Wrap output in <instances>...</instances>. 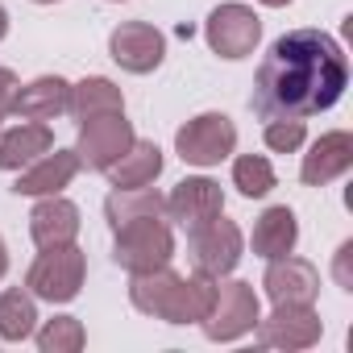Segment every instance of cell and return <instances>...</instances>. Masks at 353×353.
Here are the masks:
<instances>
[{"label":"cell","instance_id":"1","mask_svg":"<svg viewBox=\"0 0 353 353\" xmlns=\"http://www.w3.org/2000/svg\"><path fill=\"white\" fill-rule=\"evenodd\" d=\"M345 88H349V63L341 42L320 30H291L266 50L254 75L250 108L262 121L279 117L307 121L316 112H328L345 96Z\"/></svg>","mask_w":353,"mask_h":353},{"label":"cell","instance_id":"2","mask_svg":"<svg viewBox=\"0 0 353 353\" xmlns=\"http://www.w3.org/2000/svg\"><path fill=\"white\" fill-rule=\"evenodd\" d=\"M112 233H117L112 262L121 270H129V274L170 266V258H174V233L166 229L162 216H141V221H129V225H121Z\"/></svg>","mask_w":353,"mask_h":353},{"label":"cell","instance_id":"3","mask_svg":"<svg viewBox=\"0 0 353 353\" xmlns=\"http://www.w3.org/2000/svg\"><path fill=\"white\" fill-rule=\"evenodd\" d=\"M88 279V258L79 245H54L42 250L26 274V291L46 303H71Z\"/></svg>","mask_w":353,"mask_h":353},{"label":"cell","instance_id":"4","mask_svg":"<svg viewBox=\"0 0 353 353\" xmlns=\"http://www.w3.org/2000/svg\"><path fill=\"white\" fill-rule=\"evenodd\" d=\"M188 233H192L188 237V254H192L196 274L225 279V274L237 270V262L245 254V237H241V229L225 212L212 216V221H204V225H196V229H188Z\"/></svg>","mask_w":353,"mask_h":353},{"label":"cell","instance_id":"5","mask_svg":"<svg viewBox=\"0 0 353 353\" xmlns=\"http://www.w3.org/2000/svg\"><path fill=\"white\" fill-rule=\"evenodd\" d=\"M258 316H262V303L254 295V283L225 274V283L216 279V299H212V312L200 320V328L208 341H237V336L254 332Z\"/></svg>","mask_w":353,"mask_h":353},{"label":"cell","instance_id":"6","mask_svg":"<svg viewBox=\"0 0 353 353\" xmlns=\"http://www.w3.org/2000/svg\"><path fill=\"white\" fill-rule=\"evenodd\" d=\"M237 150V125L225 112H200L174 133V154L188 166H216Z\"/></svg>","mask_w":353,"mask_h":353},{"label":"cell","instance_id":"7","mask_svg":"<svg viewBox=\"0 0 353 353\" xmlns=\"http://www.w3.org/2000/svg\"><path fill=\"white\" fill-rule=\"evenodd\" d=\"M254 332H258L262 349H287V353H295V349H312L324 336V324H320L316 303H274L270 316H258Z\"/></svg>","mask_w":353,"mask_h":353},{"label":"cell","instance_id":"8","mask_svg":"<svg viewBox=\"0 0 353 353\" xmlns=\"http://www.w3.org/2000/svg\"><path fill=\"white\" fill-rule=\"evenodd\" d=\"M204 38L212 46V54H221L229 63L250 59L258 50V42H262V17L250 5H237V0H233V5H221V9L208 13Z\"/></svg>","mask_w":353,"mask_h":353},{"label":"cell","instance_id":"9","mask_svg":"<svg viewBox=\"0 0 353 353\" xmlns=\"http://www.w3.org/2000/svg\"><path fill=\"white\" fill-rule=\"evenodd\" d=\"M133 125L125 121V112H100V117H88L79 121V137H75V154H79V166L88 170H108L129 145H133Z\"/></svg>","mask_w":353,"mask_h":353},{"label":"cell","instance_id":"10","mask_svg":"<svg viewBox=\"0 0 353 353\" xmlns=\"http://www.w3.org/2000/svg\"><path fill=\"white\" fill-rule=\"evenodd\" d=\"M108 54L121 71L129 75H150L162 67L166 59V38L150 26V21H121L108 34Z\"/></svg>","mask_w":353,"mask_h":353},{"label":"cell","instance_id":"11","mask_svg":"<svg viewBox=\"0 0 353 353\" xmlns=\"http://www.w3.org/2000/svg\"><path fill=\"white\" fill-rule=\"evenodd\" d=\"M262 287L270 295V303H316L320 295V270L307 262V258H270L266 274H262Z\"/></svg>","mask_w":353,"mask_h":353},{"label":"cell","instance_id":"12","mask_svg":"<svg viewBox=\"0 0 353 353\" xmlns=\"http://www.w3.org/2000/svg\"><path fill=\"white\" fill-rule=\"evenodd\" d=\"M221 212H225V192H221V183L204 179V174L174 183V192L166 196V216L183 229H196V225H204Z\"/></svg>","mask_w":353,"mask_h":353},{"label":"cell","instance_id":"13","mask_svg":"<svg viewBox=\"0 0 353 353\" xmlns=\"http://www.w3.org/2000/svg\"><path fill=\"white\" fill-rule=\"evenodd\" d=\"M79 174V154L75 150H46L42 158H34L21 174L13 192L17 196H59L63 188H71V179Z\"/></svg>","mask_w":353,"mask_h":353},{"label":"cell","instance_id":"14","mask_svg":"<svg viewBox=\"0 0 353 353\" xmlns=\"http://www.w3.org/2000/svg\"><path fill=\"white\" fill-rule=\"evenodd\" d=\"M30 237L38 250H54V245H75L79 237V208L63 196H38L34 212H30Z\"/></svg>","mask_w":353,"mask_h":353},{"label":"cell","instance_id":"15","mask_svg":"<svg viewBox=\"0 0 353 353\" xmlns=\"http://www.w3.org/2000/svg\"><path fill=\"white\" fill-rule=\"evenodd\" d=\"M353 166V137L345 129H332L324 133L320 141H312V150L303 154V166H299V179L307 188H324L332 179H341V174Z\"/></svg>","mask_w":353,"mask_h":353},{"label":"cell","instance_id":"16","mask_svg":"<svg viewBox=\"0 0 353 353\" xmlns=\"http://www.w3.org/2000/svg\"><path fill=\"white\" fill-rule=\"evenodd\" d=\"M71 104V83L63 75H38L34 83L17 88V100H13V112L21 121H59Z\"/></svg>","mask_w":353,"mask_h":353},{"label":"cell","instance_id":"17","mask_svg":"<svg viewBox=\"0 0 353 353\" xmlns=\"http://www.w3.org/2000/svg\"><path fill=\"white\" fill-rule=\"evenodd\" d=\"M46 150H54V133L42 121H21L0 129V170H26Z\"/></svg>","mask_w":353,"mask_h":353},{"label":"cell","instance_id":"18","mask_svg":"<svg viewBox=\"0 0 353 353\" xmlns=\"http://www.w3.org/2000/svg\"><path fill=\"white\" fill-rule=\"evenodd\" d=\"M212 299H216V279H208V274L183 279L179 274V283H174V291L162 307V320L166 324H200L212 312Z\"/></svg>","mask_w":353,"mask_h":353},{"label":"cell","instance_id":"19","mask_svg":"<svg viewBox=\"0 0 353 353\" xmlns=\"http://www.w3.org/2000/svg\"><path fill=\"white\" fill-rule=\"evenodd\" d=\"M295 241H299V221L287 204H274L258 216V225H254V254L258 258H266V262L283 258L295 250Z\"/></svg>","mask_w":353,"mask_h":353},{"label":"cell","instance_id":"20","mask_svg":"<svg viewBox=\"0 0 353 353\" xmlns=\"http://www.w3.org/2000/svg\"><path fill=\"white\" fill-rule=\"evenodd\" d=\"M104 174L112 179V188H150L158 174H162V150L154 141H137L133 137V145Z\"/></svg>","mask_w":353,"mask_h":353},{"label":"cell","instance_id":"21","mask_svg":"<svg viewBox=\"0 0 353 353\" xmlns=\"http://www.w3.org/2000/svg\"><path fill=\"white\" fill-rule=\"evenodd\" d=\"M166 212V196L150 188H112L108 200H104V221L112 229L129 225V221H141V216H162Z\"/></svg>","mask_w":353,"mask_h":353},{"label":"cell","instance_id":"22","mask_svg":"<svg viewBox=\"0 0 353 353\" xmlns=\"http://www.w3.org/2000/svg\"><path fill=\"white\" fill-rule=\"evenodd\" d=\"M67 112L75 121H88V117H100V112H125V96L112 79L104 75H88L83 83H71V104Z\"/></svg>","mask_w":353,"mask_h":353},{"label":"cell","instance_id":"23","mask_svg":"<svg viewBox=\"0 0 353 353\" xmlns=\"http://www.w3.org/2000/svg\"><path fill=\"white\" fill-rule=\"evenodd\" d=\"M174 283H179V274H174L170 266H158V270H141L129 279V303L141 312V316H154L162 320V307L174 291Z\"/></svg>","mask_w":353,"mask_h":353},{"label":"cell","instance_id":"24","mask_svg":"<svg viewBox=\"0 0 353 353\" xmlns=\"http://www.w3.org/2000/svg\"><path fill=\"white\" fill-rule=\"evenodd\" d=\"M38 328V303L26 287L0 291V341H26Z\"/></svg>","mask_w":353,"mask_h":353},{"label":"cell","instance_id":"25","mask_svg":"<svg viewBox=\"0 0 353 353\" xmlns=\"http://www.w3.org/2000/svg\"><path fill=\"white\" fill-rule=\"evenodd\" d=\"M233 188H237L245 200L270 196V192H274V166H270V158H262V154H241V158L233 162Z\"/></svg>","mask_w":353,"mask_h":353},{"label":"cell","instance_id":"26","mask_svg":"<svg viewBox=\"0 0 353 353\" xmlns=\"http://www.w3.org/2000/svg\"><path fill=\"white\" fill-rule=\"evenodd\" d=\"M88 345V332L75 316H54L38 328V349L42 353H79Z\"/></svg>","mask_w":353,"mask_h":353},{"label":"cell","instance_id":"27","mask_svg":"<svg viewBox=\"0 0 353 353\" xmlns=\"http://www.w3.org/2000/svg\"><path fill=\"white\" fill-rule=\"evenodd\" d=\"M303 137H307V125L295 121V117L266 121V129H262V141H266L270 154H295V150L303 145Z\"/></svg>","mask_w":353,"mask_h":353},{"label":"cell","instance_id":"28","mask_svg":"<svg viewBox=\"0 0 353 353\" xmlns=\"http://www.w3.org/2000/svg\"><path fill=\"white\" fill-rule=\"evenodd\" d=\"M17 75L9 67H0V112H13V100H17Z\"/></svg>","mask_w":353,"mask_h":353},{"label":"cell","instance_id":"29","mask_svg":"<svg viewBox=\"0 0 353 353\" xmlns=\"http://www.w3.org/2000/svg\"><path fill=\"white\" fill-rule=\"evenodd\" d=\"M349 254H353V245L345 241V245L336 250V279H341V287H345V291H353V279H349V270H345V262H349Z\"/></svg>","mask_w":353,"mask_h":353},{"label":"cell","instance_id":"30","mask_svg":"<svg viewBox=\"0 0 353 353\" xmlns=\"http://www.w3.org/2000/svg\"><path fill=\"white\" fill-rule=\"evenodd\" d=\"M5 274H9V245L0 241V279H5Z\"/></svg>","mask_w":353,"mask_h":353},{"label":"cell","instance_id":"31","mask_svg":"<svg viewBox=\"0 0 353 353\" xmlns=\"http://www.w3.org/2000/svg\"><path fill=\"white\" fill-rule=\"evenodd\" d=\"M5 34H9V13H5V5H0V42H5Z\"/></svg>","mask_w":353,"mask_h":353},{"label":"cell","instance_id":"32","mask_svg":"<svg viewBox=\"0 0 353 353\" xmlns=\"http://www.w3.org/2000/svg\"><path fill=\"white\" fill-rule=\"evenodd\" d=\"M262 5H266V9H287L291 0H262Z\"/></svg>","mask_w":353,"mask_h":353},{"label":"cell","instance_id":"33","mask_svg":"<svg viewBox=\"0 0 353 353\" xmlns=\"http://www.w3.org/2000/svg\"><path fill=\"white\" fill-rule=\"evenodd\" d=\"M34 5H54V0H34Z\"/></svg>","mask_w":353,"mask_h":353},{"label":"cell","instance_id":"34","mask_svg":"<svg viewBox=\"0 0 353 353\" xmlns=\"http://www.w3.org/2000/svg\"><path fill=\"white\" fill-rule=\"evenodd\" d=\"M5 117H9V112H0V129H5Z\"/></svg>","mask_w":353,"mask_h":353}]
</instances>
